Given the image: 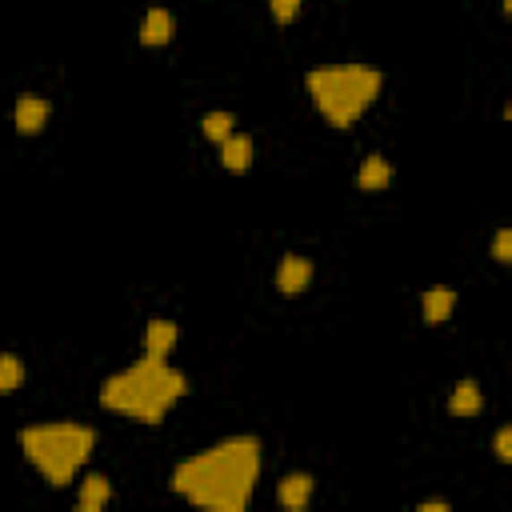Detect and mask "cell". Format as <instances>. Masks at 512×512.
I'll list each match as a JSON object with an SVG mask.
<instances>
[{
    "instance_id": "6da1fadb",
    "label": "cell",
    "mask_w": 512,
    "mask_h": 512,
    "mask_svg": "<svg viewBox=\"0 0 512 512\" xmlns=\"http://www.w3.org/2000/svg\"><path fill=\"white\" fill-rule=\"evenodd\" d=\"M260 476V445L252 437H228L176 465L173 489L184 500L217 512H241Z\"/></svg>"
},
{
    "instance_id": "7a4b0ae2",
    "label": "cell",
    "mask_w": 512,
    "mask_h": 512,
    "mask_svg": "<svg viewBox=\"0 0 512 512\" xmlns=\"http://www.w3.org/2000/svg\"><path fill=\"white\" fill-rule=\"evenodd\" d=\"M184 392H189V377L181 369H173L165 356H144L100 384V405L128 421L160 424Z\"/></svg>"
},
{
    "instance_id": "3957f363",
    "label": "cell",
    "mask_w": 512,
    "mask_h": 512,
    "mask_svg": "<svg viewBox=\"0 0 512 512\" xmlns=\"http://www.w3.org/2000/svg\"><path fill=\"white\" fill-rule=\"evenodd\" d=\"M312 105L320 108L324 121H332L337 128H348L353 121H361V113L377 100L380 92V73L364 64H345V68H312L304 76Z\"/></svg>"
},
{
    "instance_id": "277c9868",
    "label": "cell",
    "mask_w": 512,
    "mask_h": 512,
    "mask_svg": "<svg viewBox=\"0 0 512 512\" xmlns=\"http://www.w3.org/2000/svg\"><path fill=\"white\" fill-rule=\"evenodd\" d=\"M21 448L48 484H64L92 457L97 432L84 424H32V429H21Z\"/></svg>"
},
{
    "instance_id": "5b68a950",
    "label": "cell",
    "mask_w": 512,
    "mask_h": 512,
    "mask_svg": "<svg viewBox=\"0 0 512 512\" xmlns=\"http://www.w3.org/2000/svg\"><path fill=\"white\" fill-rule=\"evenodd\" d=\"M312 280V264L304 256H285L277 269V288L280 293H304Z\"/></svg>"
},
{
    "instance_id": "8992f818",
    "label": "cell",
    "mask_w": 512,
    "mask_h": 512,
    "mask_svg": "<svg viewBox=\"0 0 512 512\" xmlns=\"http://www.w3.org/2000/svg\"><path fill=\"white\" fill-rule=\"evenodd\" d=\"M48 121V100L45 97H21L16 100V132L37 136Z\"/></svg>"
},
{
    "instance_id": "52a82bcc",
    "label": "cell",
    "mask_w": 512,
    "mask_h": 512,
    "mask_svg": "<svg viewBox=\"0 0 512 512\" xmlns=\"http://www.w3.org/2000/svg\"><path fill=\"white\" fill-rule=\"evenodd\" d=\"M168 40H173V13L168 8H149V16L141 24V45L157 48V45H168Z\"/></svg>"
},
{
    "instance_id": "ba28073f",
    "label": "cell",
    "mask_w": 512,
    "mask_h": 512,
    "mask_svg": "<svg viewBox=\"0 0 512 512\" xmlns=\"http://www.w3.org/2000/svg\"><path fill=\"white\" fill-rule=\"evenodd\" d=\"M176 345V324L157 317L149 320V329H144V356H168Z\"/></svg>"
},
{
    "instance_id": "9c48e42d",
    "label": "cell",
    "mask_w": 512,
    "mask_h": 512,
    "mask_svg": "<svg viewBox=\"0 0 512 512\" xmlns=\"http://www.w3.org/2000/svg\"><path fill=\"white\" fill-rule=\"evenodd\" d=\"M220 165L228 168V173H244V168L252 165V141L249 136H228V141H220Z\"/></svg>"
},
{
    "instance_id": "30bf717a",
    "label": "cell",
    "mask_w": 512,
    "mask_h": 512,
    "mask_svg": "<svg viewBox=\"0 0 512 512\" xmlns=\"http://www.w3.org/2000/svg\"><path fill=\"white\" fill-rule=\"evenodd\" d=\"M108 500H113V484L105 481V476H84V484H81V500H76V505H81V512H100L108 505Z\"/></svg>"
},
{
    "instance_id": "8fae6325",
    "label": "cell",
    "mask_w": 512,
    "mask_h": 512,
    "mask_svg": "<svg viewBox=\"0 0 512 512\" xmlns=\"http://www.w3.org/2000/svg\"><path fill=\"white\" fill-rule=\"evenodd\" d=\"M309 497H312V481L304 473L285 476V481H280V489H277V500L285 508H304V505H309Z\"/></svg>"
},
{
    "instance_id": "7c38bea8",
    "label": "cell",
    "mask_w": 512,
    "mask_h": 512,
    "mask_svg": "<svg viewBox=\"0 0 512 512\" xmlns=\"http://www.w3.org/2000/svg\"><path fill=\"white\" fill-rule=\"evenodd\" d=\"M452 309H457V293L452 288H429L424 293V320L429 324H445L452 317Z\"/></svg>"
},
{
    "instance_id": "4fadbf2b",
    "label": "cell",
    "mask_w": 512,
    "mask_h": 512,
    "mask_svg": "<svg viewBox=\"0 0 512 512\" xmlns=\"http://www.w3.org/2000/svg\"><path fill=\"white\" fill-rule=\"evenodd\" d=\"M392 181V165L384 157H369L361 165V189H369V192H377V189H384V184Z\"/></svg>"
},
{
    "instance_id": "5bb4252c",
    "label": "cell",
    "mask_w": 512,
    "mask_h": 512,
    "mask_svg": "<svg viewBox=\"0 0 512 512\" xmlns=\"http://www.w3.org/2000/svg\"><path fill=\"white\" fill-rule=\"evenodd\" d=\"M448 408H452L457 416L481 413V388H476V384H468V380H460L457 392H452V400H448Z\"/></svg>"
},
{
    "instance_id": "9a60e30c",
    "label": "cell",
    "mask_w": 512,
    "mask_h": 512,
    "mask_svg": "<svg viewBox=\"0 0 512 512\" xmlns=\"http://www.w3.org/2000/svg\"><path fill=\"white\" fill-rule=\"evenodd\" d=\"M233 113H209V116H204V121H201V128H204V136H209V141H228V136H233Z\"/></svg>"
},
{
    "instance_id": "2e32d148",
    "label": "cell",
    "mask_w": 512,
    "mask_h": 512,
    "mask_svg": "<svg viewBox=\"0 0 512 512\" xmlns=\"http://www.w3.org/2000/svg\"><path fill=\"white\" fill-rule=\"evenodd\" d=\"M21 380H24V364L16 356H0V392L21 388Z\"/></svg>"
},
{
    "instance_id": "e0dca14e",
    "label": "cell",
    "mask_w": 512,
    "mask_h": 512,
    "mask_svg": "<svg viewBox=\"0 0 512 512\" xmlns=\"http://www.w3.org/2000/svg\"><path fill=\"white\" fill-rule=\"evenodd\" d=\"M269 8H272V16H277V24H288L301 13V0H269Z\"/></svg>"
},
{
    "instance_id": "ac0fdd59",
    "label": "cell",
    "mask_w": 512,
    "mask_h": 512,
    "mask_svg": "<svg viewBox=\"0 0 512 512\" xmlns=\"http://www.w3.org/2000/svg\"><path fill=\"white\" fill-rule=\"evenodd\" d=\"M492 256H497L500 264L512 260V233H508V228H500V233H497V241H492Z\"/></svg>"
},
{
    "instance_id": "d6986e66",
    "label": "cell",
    "mask_w": 512,
    "mask_h": 512,
    "mask_svg": "<svg viewBox=\"0 0 512 512\" xmlns=\"http://www.w3.org/2000/svg\"><path fill=\"white\" fill-rule=\"evenodd\" d=\"M497 457H500V460H508V457H512V432H508V429H500V432H497Z\"/></svg>"
},
{
    "instance_id": "ffe728a7",
    "label": "cell",
    "mask_w": 512,
    "mask_h": 512,
    "mask_svg": "<svg viewBox=\"0 0 512 512\" xmlns=\"http://www.w3.org/2000/svg\"><path fill=\"white\" fill-rule=\"evenodd\" d=\"M416 508H421V512H445L448 505H445V500H429V505H416Z\"/></svg>"
}]
</instances>
